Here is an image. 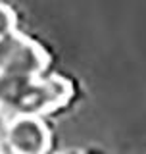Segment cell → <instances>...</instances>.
Returning <instances> with one entry per match:
<instances>
[{"instance_id": "6da1fadb", "label": "cell", "mask_w": 146, "mask_h": 154, "mask_svg": "<svg viewBox=\"0 0 146 154\" xmlns=\"http://www.w3.org/2000/svg\"><path fill=\"white\" fill-rule=\"evenodd\" d=\"M67 96L69 85L58 77L0 73V106L16 116H38L60 106Z\"/></svg>"}, {"instance_id": "7a4b0ae2", "label": "cell", "mask_w": 146, "mask_h": 154, "mask_svg": "<svg viewBox=\"0 0 146 154\" xmlns=\"http://www.w3.org/2000/svg\"><path fill=\"white\" fill-rule=\"evenodd\" d=\"M46 56L27 37L12 31L0 38V73L10 75H41Z\"/></svg>"}, {"instance_id": "3957f363", "label": "cell", "mask_w": 146, "mask_h": 154, "mask_svg": "<svg viewBox=\"0 0 146 154\" xmlns=\"http://www.w3.org/2000/svg\"><path fill=\"white\" fill-rule=\"evenodd\" d=\"M6 141L14 154H44L50 135L37 116H16L8 127Z\"/></svg>"}, {"instance_id": "277c9868", "label": "cell", "mask_w": 146, "mask_h": 154, "mask_svg": "<svg viewBox=\"0 0 146 154\" xmlns=\"http://www.w3.org/2000/svg\"><path fill=\"white\" fill-rule=\"evenodd\" d=\"M14 23H16V19H14V12L8 6L0 4V38L10 35V33L14 31Z\"/></svg>"}]
</instances>
